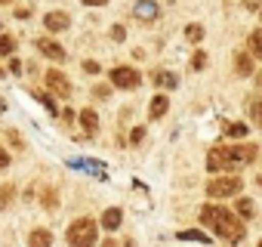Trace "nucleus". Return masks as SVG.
I'll return each instance as SVG.
<instances>
[{
    "label": "nucleus",
    "instance_id": "obj_1",
    "mask_svg": "<svg viewBox=\"0 0 262 247\" xmlns=\"http://www.w3.org/2000/svg\"><path fill=\"white\" fill-rule=\"evenodd\" d=\"M256 146H216L210 149L207 155V167L213 173H228L234 167H244V164H253L256 161Z\"/></svg>",
    "mask_w": 262,
    "mask_h": 247
},
{
    "label": "nucleus",
    "instance_id": "obj_2",
    "mask_svg": "<svg viewBox=\"0 0 262 247\" xmlns=\"http://www.w3.org/2000/svg\"><path fill=\"white\" fill-rule=\"evenodd\" d=\"M201 222L210 225V229H213L219 238H225V241H244V235H247L241 216L231 213V210H222V207H216V204H207V207L201 210Z\"/></svg>",
    "mask_w": 262,
    "mask_h": 247
},
{
    "label": "nucleus",
    "instance_id": "obj_3",
    "mask_svg": "<svg viewBox=\"0 0 262 247\" xmlns=\"http://www.w3.org/2000/svg\"><path fill=\"white\" fill-rule=\"evenodd\" d=\"M96 232H99V222L93 216H80L68 225V244L74 247H90L96 244Z\"/></svg>",
    "mask_w": 262,
    "mask_h": 247
},
{
    "label": "nucleus",
    "instance_id": "obj_4",
    "mask_svg": "<svg viewBox=\"0 0 262 247\" xmlns=\"http://www.w3.org/2000/svg\"><path fill=\"white\" fill-rule=\"evenodd\" d=\"M241 186H244L241 176H213L207 182V195L210 198H231V195L241 192Z\"/></svg>",
    "mask_w": 262,
    "mask_h": 247
},
{
    "label": "nucleus",
    "instance_id": "obj_5",
    "mask_svg": "<svg viewBox=\"0 0 262 247\" xmlns=\"http://www.w3.org/2000/svg\"><path fill=\"white\" fill-rule=\"evenodd\" d=\"M111 84H114V87H120V90H136V87H139V71H136V68L120 65V68H114V71H111Z\"/></svg>",
    "mask_w": 262,
    "mask_h": 247
},
{
    "label": "nucleus",
    "instance_id": "obj_6",
    "mask_svg": "<svg viewBox=\"0 0 262 247\" xmlns=\"http://www.w3.org/2000/svg\"><path fill=\"white\" fill-rule=\"evenodd\" d=\"M43 77H47V87H50L56 96H62V99H68V96H71V84L65 80V74H62L59 68H50Z\"/></svg>",
    "mask_w": 262,
    "mask_h": 247
},
{
    "label": "nucleus",
    "instance_id": "obj_7",
    "mask_svg": "<svg viewBox=\"0 0 262 247\" xmlns=\"http://www.w3.org/2000/svg\"><path fill=\"white\" fill-rule=\"evenodd\" d=\"M133 16H136L139 22H155V19L161 16V4H158V0H136Z\"/></svg>",
    "mask_w": 262,
    "mask_h": 247
},
{
    "label": "nucleus",
    "instance_id": "obj_8",
    "mask_svg": "<svg viewBox=\"0 0 262 247\" xmlns=\"http://www.w3.org/2000/svg\"><path fill=\"white\" fill-rule=\"evenodd\" d=\"M68 25H71V19H68V13H62V10H53V13L43 16V28H50L53 34L68 31Z\"/></svg>",
    "mask_w": 262,
    "mask_h": 247
},
{
    "label": "nucleus",
    "instance_id": "obj_9",
    "mask_svg": "<svg viewBox=\"0 0 262 247\" xmlns=\"http://www.w3.org/2000/svg\"><path fill=\"white\" fill-rule=\"evenodd\" d=\"M37 50H40V56H47V59H53V62H65V47H59L56 40H50V37H37Z\"/></svg>",
    "mask_w": 262,
    "mask_h": 247
},
{
    "label": "nucleus",
    "instance_id": "obj_10",
    "mask_svg": "<svg viewBox=\"0 0 262 247\" xmlns=\"http://www.w3.org/2000/svg\"><path fill=\"white\" fill-rule=\"evenodd\" d=\"M167 111H170V99L158 93V96L151 99V105H148V117H151V120H161V117H164Z\"/></svg>",
    "mask_w": 262,
    "mask_h": 247
},
{
    "label": "nucleus",
    "instance_id": "obj_11",
    "mask_svg": "<svg viewBox=\"0 0 262 247\" xmlns=\"http://www.w3.org/2000/svg\"><path fill=\"white\" fill-rule=\"evenodd\" d=\"M80 127H83V133H90V136L99 130V114H96L93 108H83V111H80Z\"/></svg>",
    "mask_w": 262,
    "mask_h": 247
},
{
    "label": "nucleus",
    "instance_id": "obj_12",
    "mask_svg": "<svg viewBox=\"0 0 262 247\" xmlns=\"http://www.w3.org/2000/svg\"><path fill=\"white\" fill-rule=\"evenodd\" d=\"M234 71H237L241 77H250V74H253V59H250V53H237V56H234Z\"/></svg>",
    "mask_w": 262,
    "mask_h": 247
},
{
    "label": "nucleus",
    "instance_id": "obj_13",
    "mask_svg": "<svg viewBox=\"0 0 262 247\" xmlns=\"http://www.w3.org/2000/svg\"><path fill=\"white\" fill-rule=\"evenodd\" d=\"M120 219H123V213H120L117 207H108V210L102 213V229H108V232H114V229L120 225Z\"/></svg>",
    "mask_w": 262,
    "mask_h": 247
},
{
    "label": "nucleus",
    "instance_id": "obj_14",
    "mask_svg": "<svg viewBox=\"0 0 262 247\" xmlns=\"http://www.w3.org/2000/svg\"><path fill=\"white\" fill-rule=\"evenodd\" d=\"M222 130H225V136H231V139H244L247 136V127L241 120H228V123H222Z\"/></svg>",
    "mask_w": 262,
    "mask_h": 247
},
{
    "label": "nucleus",
    "instance_id": "obj_15",
    "mask_svg": "<svg viewBox=\"0 0 262 247\" xmlns=\"http://www.w3.org/2000/svg\"><path fill=\"white\" fill-rule=\"evenodd\" d=\"M28 244H31V247H50V244H53V235L43 232V229H37V232L28 235Z\"/></svg>",
    "mask_w": 262,
    "mask_h": 247
},
{
    "label": "nucleus",
    "instance_id": "obj_16",
    "mask_svg": "<svg viewBox=\"0 0 262 247\" xmlns=\"http://www.w3.org/2000/svg\"><path fill=\"white\" fill-rule=\"evenodd\" d=\"M237 216H241V219H253V216H256V204H253L250 198H241V201H237Z\"/></svg>",
    "mask_w": 262,
    "mask_h": 247
},
{
    "label": "nucleus",
    "instance_id": "obj_17",
    "mask_svg": "<svg viewBox=\"0 0 262 247\" xmlns=\"http://www.w3.org/2000/svg\"><path fill=\"white\" fill-rule=\"evenodd\" d=\"M176 238H179V241H201V244H210V235H204V232H198V229H191V232H179Z\"/></svg>",
    "mask_w": 262,
    "mask_h": 247
},
{
    "label": "nucleus",
    "instance_id": "obj_18",
    "mask_svg": "<svg viewBox=\"0 0 262 247\" xmlns=\"http://www.w3.org/2000/svg\"><path fill=\"white\" fill-rule=\"evenodd\" d=\"M13 198H16V186H0V210H7Z\"/></svg>",
    "mask_w": 262,
    "mask_h": 247
},
{
    "label": "nucleus",
    "instance_id": "obj_19",
    "mask_svg": "<svg viewBox=\"0 0 262 247\" xmlns=\"http://www.w3.org/2000/svg\"><path fill=\"white\" fill-rule=\"evenodd\" d=\"M185 37H188L191 44H201V40H204V25H198V22L188 25V28H185Z\"/></svg>",
    "mask_w": 262,
    "mask_h": 247
},
{
    "label": "nucleus",
    "instance_id": "obj_20",
    "mask_svg": "<svg viewBox=\"0 0 262 247\" xmlns=\"http://www.w3.org/2000/svg\"><path fill=\"white\" fill-rule=\"evenodd\" d=\"M34 99H37V102H43V108H47L50 114H59V108H56V102H53V96H47V93H40V90H34Z\"/></svg>",
    "mask_w": 262,
    "mask_h": 247
},
{
    "label": "nucleus",
    "instance_id": "obj_21",
    "mask_svg": "<svg viewBox=\"0 0 262 247\" xmlns=\"http://www.w3.org/2000/svg\"><path fill=\"white\" fill-rule=\"evenodd\" d=\"M250 53H253L256 59H262V31H253V34H250Z\"/></svg>",
    "mask_w": 262,
    "mask_h": 247
},
{
    "label": "nucleus",
    "instance_id": "obj_22",
    "mask_svg": "<svg viewBox=\"0 0 262 247\" xmlns=\"http://www.w3.org/2000/svg\"><path fill=\"white\" fill-rule=\"evenodd\" d=\"M250 117H253L256 127H262V99H253L250 102Z\"/></svg>",
    "mask_w": 262,
    "mask_h": 247
},
{
    "label": "nucleus",
    "instance_id": "obj_23",
    "mask_svg": "<svg viewBox=\"0 0 262 247\" xmlns=\"http://www.w3.org/2000/svg\"><path fill=\"white\" fill-rule=\"evenodd\" d=\"M155 84H158V87H176V77H173L170 71H158V74H155Z\"/></svg>",
    "mask_w": 262,
    "mask_h": 247
},
{
    "label": "nucleus",
    "instance_id": "obj_24",
    "mask_svg": "<svg viewBox=\"0 0 262 247\" xmlns=\"http://www.w3.org/2000/svg\"><path fill=\"white\" fill-rule=\"evenodd\" d=\"M13 50H16V37L4 34V37H0V56H10Z\"/></svg>",
    "mask_w": 262,
    "mask_h": 247
},
{
    "label": "nucleus",
    "instance_id": "obj_25",
    "mask_svg": "<svg viewBox=\"0 0 262 247\" xmlns=\"http://www.w3.org/2000/svg\"><path fill=\"white\" fill-rule=\"evenodd\" d=\"M204 65H207V53H204V50H198V53H194V59H191V68H194V71H201Z\"/></svg>",
    "mask_w": 262,
    "mask_h": 247
},
{
    "label": "nucleus",
    "instance_id": "obj_26",
    "mask_svg": "<svg viewBox=\"0 0 262 247\" xmlns=\"http://www.w3.org/2000/svg\"><path fill=\"white\" fill-rule=\"evenodd\" d=\"M241 4H244V10H253V13L262 10V0H241Z\"/></svg>",
    "mask_w": 262,
    "mask_h": 247
},
{
    "label": "nucleus",
    "instance_id": "obj_27",
    "mask_svg": "<svg viewBox=\"0 0 262 247\" xmlns=\"http://www.w3.org/2000/svg\"><path fill=\"white\" fill-rule=\"evenodd\" d=\"M123 37H126V31H123V25H114V28H111V40H117V44H120Z\"/></svg>",
    "mask_w": 262,
    "mask_h": 247
},
{
    "label": "nucleus",
    "instance_id": "obj_28",
    "mask_svg": "<svg viewBox=\"0 0 262 247\" xmlns=\"http://www.w3.org/2000/svg\"><path fill=\"white\" fill-rule=\"evenodd\" d=\"M83 71H86V74H99V62L86 59V62H83Z\"/></svg>",
    "mask_w": 262,
    "mask_h": 247
},
{
    "label": "nucleus",
    "instance_id": "obj_29",
    "mask_svg": "<svg viewBox=\"0 0 262 247\" xmlns=\"http://www.w3.org/2000/svg\"><path fill=\"white\" fill-rule=\"evenodd\" d=\"M43 204H47V207H56V195H53V192H43Z\"/></svg>",
    "mask_w": 262,
    "mask_h": 247
},
{
    "label": "nucleus",
    "instance_id": "obj_30",
    "mask_svg": "<svg viewBox=\"0 0 262 247\" xmlns=\"http://www.w3.org/2000/svg\"><path fill=\"white\" fill-rule=\"evenodd\" d=\"M4 167H10V155H7L4 149H0V170H4Z\"/></svg>",
    "mask_w": 262,
    "mask_h": 247
},
{
    "label": "nucleus",
    "instance_id": "obj_31",
    "mask_svg": "<svg viewBox=\"0 0 262 247\" xmlns=\"http://www.w3.org/2000/svg\"><path fill=\"white\" fill-rule=\"evenodd\" d=\"M80 4H86V7H105L108 0H80Z\"/></svg>",
    "mask_w": 262,
    "mask_h": 247
},
{
    "label": "nucleus",
    "instance_id": "obj_32",
    "mask_svg": "<svg viewBox=\"0 0 262 247\" xmlns=\"http://www.w3.org/2000/svg\"><path fill=\"white\" fill-rule=\"evenodd\" d=\"M142 136H145V127H136V130H133V142H139Z\"/></svg>",
    "mask_w": 262,
    "mask_h": 247
},
{
    "label": "nucleus",
    "instance_id": "obj_33",
    "mask_svg": "<svg viewBox=\"0 0 262 247\" xmlns=\"http://www.w3.org/2000/svg\"><path fill=\"white\" fill-rule=\"evenodd\" d=\"M256 87H259V90H262V74H256Z\"/></svg>",
    "mask_w": 262,
    "mask_h": 247
},
{
    "label": "nucleus",
    "instance_id": "obj_34",
    "mask_svg": "<svg viewBox=\"0 0 262 247\" xmlns=\"http://www.w3.org/2000/svg\"><path fill=\"white\" fill-rule=\"evenodd\" d=\"M0 4H16V0H0Z\"/></svg>",
    "mask_w": 262,
    "mask_h": 247
},
{
    "label": "nucleus",
    "instance_id": "obj_35",
    "mask_svg": "<svg viewBox=\"0 0 262 247\" xmlns=\"http://www.w3.org/2000/svg\"><path fill=\"white\" fill-rule=\"evenodd\" d=\"M256 186H259V189H262V176H259V179H256Z\"/></svg>",
    "mask_w": 262,
    "mask_h": 247
},
{
    "label": "nucleus",
    "instance_id": "obj_36",
    "mask_svg": "<svg viewBox=\"0 0 262 247\" xmlns=\"http://www.w3.org/2000/svg\"><path fill=\"white\" fill-rule=\"evenodd\" d=\"M259 16H262V10H259Z\"/></svg>",
    "mask_w": 262,
    "mask_h": 247
}]
</instances>
